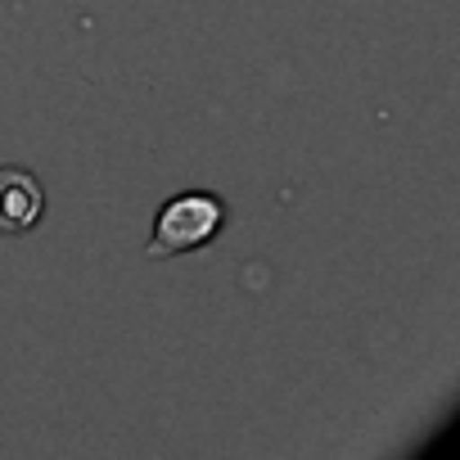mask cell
Here are the masks:
<instances>
[{"label":"cell","mask_w":460,"mask_h":460,"mask_svg":"<svg viewBox=\"0 0 460 460\" xmlns=\"http://www.w3.org/2000/svg\"><path fill=\"white\" fill-rule=\"evenodd\" d=\"M226 217H230V208H226L221 194H212V190H181V194H172L158 208L145 253L149 258L199 253V249H208L226 230Z\"/></svg>","instance_id":"cell-1"},{"label":"cell","mask_w":460,"mask_h":460,"mask_svg":"<svg viewBox=\"0 0 460 460\" xmlns=\"http://www.w3.org/2000/svg\"><path fill=\"white\" fill-rule=\"evenodd\" d=\"M46 217V185L32 167H0V235H28Z\"/></svg>","instance_id":"cell-2"}]
</instances>
